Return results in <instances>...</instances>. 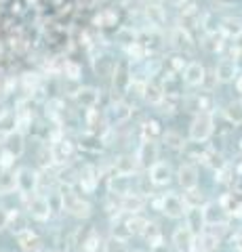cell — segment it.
<instances>
[{"label": "cell", "instance_id": "1", "mask_svg": "<svg viewBox=\"0 0 242 252\" xmlns=\"http://www.w3.org/2000/svg\"><path fill=\"white\" fill-rule=\"evenodd\" d=\"M61 200H64V210L69 212L72 217H76V219L91 217L93 206L87 200H82L78 193H74V189H64V191H61Z\"/></svg>", "mask_w": 242, "mask_h": 252}, {"label": "cell", "instance_id": "2", "mask_svg": "<svg viewBox=\"0 0 242 252\" xmlns=\"http://www.w3.org/2000/svg\"><path fill=\"white\" fill-rule=\"evenodd\" d=\"M215 126H213V116L210 114H196V118L190 124V139L194 143H205L208 137L213 135Z\"/></svg>", "mask_w": 242, "mask_h": 252}, {"label": "cell", "instance_id": "3", "mask_svg": "<svg viewBox=\"0 0 242 252\" xmlns=\"http://www.w3.org/2000/svg\"><path fill=\"white\" fill-rule=\"evenodd\" d=\"M15 181H17V191L23 195V198H30V195L36 193L38 175L32 168H28V166L17 168V172H15Z\"/></svg>", "mask_w": 242, "mask_h": 252}, {"label": "cell", "instance_id": "4", "mask_svg": "<svg viewBox=\"0 0 242 252\" xmlns=\"http://www.w3.org/2000/svg\"><path fill=\"white\" fill-rule=\"evenodd\" d=\"M158 210L165 212L169 219H181L187 212L181 195H177V193H165L162 195V198L158 200Z\"/></svg>", "mask_w": 242, "mask_h": 252}, {"label": "cell", "instance_id": "5", "mask_svg": "<svg viewBox=\"0 0 242 252\" xmlns=\"http://www.w3.org/2000/svg\"><path fill=\"white\" fill-rule=\"evenodd\" d=\"M26 202H28V215L34 220H46L53 215L49 200H46V195H42V193L30 195V198H26Z\"/></svg>", "mask_w": 242, "mask_h": 252}, {"label": "cell", "instance_id": "6", "mask_svg": "<svg viewBox=\"0 0 242 252\" xmlns=\"http://www.w3.org/2000/svg\"><path fill=\"white\" fill-rule=\"evenodd\" d=\"M135 160L139 164V168L150 170L158 162V145H156V141H141V145H139L135 154Z\"/></svg>", "mask_w": 242, "mask_h": 252}, {"label": "cell", "instance_id": "7", "mask_svg": "<svg viewBox=\"0 0 242 252\" xmlns=\"http://www.w3.org/2000/svg\"><path fill=\"white\" fill-rule=\"evenodd\" d=\"M202 217H205L207 227H219V225H225L228 212L223 210L219 202H207L205 206H202Z\"/></svg>", "mask_w": 242, "mask_h": 252}, {"label": "cell", "instance_id": "8", "mask_svg": "<svg viewBox=\"0 0 242 252\" xmlns=\"http://www.w3.org/2000/svg\"><path fill=\"white\" fill-rule=\"evenodd\" d=\"M181 74H183V82L187 86H202V82L207 78V69L200 61H192V63H187Z\"/></svg>", "mask_w": 242, "mask_h": 252}, {"label": "cell", "instance_id": "9", "mask_svg": "<svg viewBox=\"0 0 242 252\" xmlns=\"http://www.w3.org/2000/svg\"><path fill=\"white\" fill-rule=\"evenodd\" d=\"M131 114H133V107L127 103V101H122V99H116L114 103L107 107V120H110V124L127 122L131 118Z\"/></svg>", "mask_w": 242, "mask_h": 252}, {"label": "cell", "instance_id": "10", "mask_svg": "<svg viewBox=\"0 0 242 252\" xmlns=\"http://www.w3.org/2000/svg\"><path fill=\"white\" fill-rule=\"evenodd\" d=\"M49 154H51V158L55 162L64 164L74 156V143L72 141H68V139H55L51 143V152Z\"/></svg>", "mask_w": 242, "mask_h": 252}, {"label": "cell", "instance_id": "11", "mask_svg": "<svg viewBox=\"0 0 242 252\" xmlns=\"http://www.w3.org/2000/svg\"><path fill=\"white\" fill-rule=\"evenodd\" d=\"M145 206V198L139 191H129L120 195V210L127 215H139V210Z\"/></svg>", "mask_w": 242, "mask_h": 252}, {"label": "cell", "instance_id": "12", "mask_svg": "<svg viewBox=\"0 0 242 252\" xmlns=\"http://www.w3.org/2000/svg\"><path fill=\"white\" fill-rule=\"evenodd\" d=\"M173 179V170L167 162H156L154 166L150 168V183L156 185V187H165L171 183Z\"/></svg>", "mask_w": 242, "mask_h": 252}, {"label": "cell", "instance_id": "13", "mask_svg": "<svg viewBox=\"0 0 242 252\" xmlns=\"http://www.w3.org/2000/svg\"><path fill=\"white\" fill-rule=\"evenodd\" d=\"M236 74H238L236 61L230 59V57H223L215 65V78H217V82H234V80H236Z\"/></svg>", "mask_w": 242, "mask_h": 252}, {"label": "cell", "instance_id": "14", "mask_svg": "<svg viewBox=\"0 0 242 252\" xmlns=\"http://www.w3.org/2000/svg\"><path fill=\"white\" fill-rule=\"evenodd\" d=\"M15 240H17L19 248L23 252H38V250H40V238H38L36 231L28 229V227L15 233Z\"/></svg>", "mask_w": 242, "mask_h": 252}, {"label": "cell", "instance_id": "15", "mask_svg": "<svg viewBox=\"0 0 242 252\" xmlns=\"http://www.w3.org/2000/svg\"><path fill=\"white\" fill-rule=\"evenodd\" d=\"M177 181H179V185L183 187V191L185 189L198 187V168L194 166V164H181L177 170Z\"/></svg>", "mask_w": 242, "mask_h": 252}, {"label": "cell", "instance_id": "16", "mask_svg": "<svg viewBox=\"0 0 242 252\" xmlns=\"http://www.w3.org/2000/svg\"><path fill=\"white\" fill-rule=\"evenodd\" d=\"M185 227H187V231H190L194 238L196 235H200L202 231H205V217H202V208H187L185 212Z\"/></svg>", "mask_w": 242, "mask_h": 252}, {"label": "cell", "instance_id": "17", "mask_svg": "<svg viewBox=\"0 0 242 252\" xmlns=\"http://www.w3.org/2000/svg\"><path fill=\"white\" fill-rule=\"evenodd\" d=\"M2 145H4V152H9L15 158H19L23 154V149H26V139H23V132L15 130V132H11V135L2 137Z\"/></svg>", "mask_w": 242, "mask_h": 252}, {"label": "cell", "instance_id": "18", "mask_svg": "<svg viewBox=\"0 0 242 252\" xmlns=\"http://www.w3.org/2000/svg\"><path fill=\"white\" fill-rule=\"evenodd\" d=\"M137 170H139V164L135 160V156H120V158H116L114 172L118 177H131V175H135Z\"/></svg>", "mask_w": 242, "mask_h": 252}, {"label": "cell", "instance_id": "19", "mask_svg": "<svg viewBox=\"0 0 242 252\" xmlns=\"http://www.w3.org/2000/svg\"><path fill=\"white\" fill-rule=\"evenodd\" d=\"M76 101H78V103H80L82 107L93 109V107L99 103V91L93 89V86H82V89L78 91V94H76Z\"/></svg>", "mask_w": 242, "mask_h": 252}, {"label": "cell", "instance_id": "20", "mask_svg": "<svg viewBox=\"0 0 242 252\" xmlns=\"http://www.w3.org/2000/svg\"><path fill=\"white\" fill-rule=\"evenodd\" d=\"M183 204H185V208H202L207 204V198H205V191L198 187H194V189H185V193H183Z\"/></svg>", "mask_w": 242, "mask_h": 252}, {"label": "cell", "instance_id": "21", "mask_svg": "<svg viewBox=\"0 0 242 252\" xmlns=\"http://www.w3.org/2000/svg\"><path fill=\"white\" fill-rule=\"evenodd\" d=\"M219 32L228 38H238L242 34V19L238 17H225L219 26Z\"/></svg>", "mask_w": 242, "mask_h": 252}, {"label": "cell", "instance_id": "22", "mask_svg": "<svg viewBox=\"0 0 242 252\" xmlns=\"http://www.w3.org/2000/svg\"><path fill=\"white\" fill-rule=\"evenodd\" d=\"M143 99L147 101L150 105H160L165 101V89L154 82H147L145 84V91H143Z\"/></svg>", "mask_w": 242, "mask_h": 252}, {"label": "cell", "instance_id": "23", "mask_svg": "<svg viewBox=\"0 0 242 252\" xmlns=\"http://www.w3.org/2000/svg\"><path fill=\"white\" fill-rule=\"evenodd\" d=\"M194 242V235L187 231V227L183 225V227H177L175 229V233H173V244H175V248L177 250H187L190 248V244Z\"/></svg>", "mask_w": 242, "mask_h": 252}, {"label": "cell", "instance_id": "24", "mask_svg": "<svg viewBox=\"0 0 242 252\" xmlns=\"http://www.w3.org/2000/svg\"><path fill=\"white\" fill-rule=\"evenodd\" d=\"M145 17H147V21H150V26H156V28H160L162 23L167 21V15L158 4H147L145 6Z\"/></svg>", "mask_w": 242, "mask_h": 252}, {"label": "cell", "instance_id": "25", "mask_svg": "<svg viewBox=\"0 0 242 252\" xmlns=\"http://www.w3.org/2000/svg\"><path fill=\"white\" fill-rule=\"evenodd\" d=\"M93 23L99 28H112L118 23V13L112 11V9H105V11H101L99 15H95V19H93Z\"/></svg>", "mask_w": 242, "mask_h": 252}, {"label": "cell", "instance_id": "26", "mask_svg": "<svg viewBox=\"0 0 242 252\" xmlns=\"http://www.w3.org/2000/svg\"><path fill=\"white\" fill-rule=\"evenodd\" d=\"M228 122H232L234 126H240L242 124V101H232V103L223 109Z\"/></svg>", "mask_w": 242, "mask_h": 252}, {"label": "cell", "instance_id": "27", "mask_svg": "<svg viewBox=\"0 0 242 252\" xmlns=\"http://www.w3.org/2000/svg\"><path fill=\"white\" fill-rule=\"evenodd\" d=\"M32 112L30 109H17L15 112V126H17V130L19 132H26V130H30V126H32Z\"/></svg>", "mask_w": 242, "mask_h": 252}, {"label": "cell", "instance_id": "28", "mask_svg": "<svg viewBox=\"0 0 242 252\" xmlns=\"http://www.w3.org/2000/svg\"><path fill=\"white\" fill-rule=\"evenodd\" d=\"M15 189H17L15 172H11V170H2V175H0V193L6 195V193H13Z\"/></svg>", "mask_w": 242, "mask_h": 252}, {"label": "cell", "instance_id": "29", "mask_svg": "<svg viewBox=\"0 0 242 252\" xmlns=\"http://www.w3.org/2000/svg\"><path fill=\"white\" fill-rule=\"evenodd\" d=\"M127 227H129V231L135 235V233H143V229L147 227V223H150V220H147L145 217H139V215H127Z\"/></svg>", "mask_w": 242, "mask_h": 252}, {"label": "cell", "instance_id": "30", "mask_svg": "<svg viewBox=\"0 0 242 252\" xmlns=\"http://www.w3.org/2000/svg\"><path fill=\"white\" fill-rule=\"evenodd\" d=\"M162 143H165L169 149H183V147H185L183 137L179 135V132H175V130L162 132Z\"/></svg>", "mask_w": 242, "mask_h": 252}, {"label": "cell", "instance_id": "31", "mask_svg": "<svg viewBox=\"0 0 242 252\" xmlns=\"http://www.w3.org/2000/svg\"><path fill=\"white\" fill-rule=\"evenodd\" d=\"M143 238H145V242H150L152 246H158V244H162V231H160V227L156 225V223H147V227L143 229Z\"/></svg>", "mask_w": 242, "mask_h": 252}, {"label": "cell", "instance_id": "32", "mask_svg": "<svg viewBox=\"0 0 242 252\" xmlns=\"http://www.w3.org/2000/svg\"><path fill=\"white\" fill-rule=\"evenodd\" d=\"M131 235H133V233L129 231L127 220H124V219H116V223H114V227H112V238L127 242V240L131 238Z\"/></svg>", "mask_w": 242, "mask_h": 252}, {"label": "cell", "instance_id": "33", "mask_svg": "<svg viewBox=\"0 0 242 252\" xmlns=\"http://www.w3.org/2000/svg\"><path fill=\"white\" fill-rule=\"evenodd\" d=\"M17 130V126H15V114L6 112L4 116H0V135L6 137L11 135V132Z\"/></svg>", "mask_w": 242, "mask_h": 252}, {"label": "cell", "instance_id": "34", "mask_svg": "<svg viewBox=\"0 0 242 252\" xmlns=\"http://www.w3.org/2000/svg\"><path fill=\"white\" fill-rule=\"evenodd\" d=\"M141 135H143V141H154V137L162 135L160 124L156 122V120H147V122L141 126Z\"/></svg>", "mask_w": 242, "mask_h": 252}, {"label": "cell", "instance_id": "35", "mask_svg": "<svg viewBox=\"0 0 242 252\" xmlns=\"http://www.w3.org/2000/svg\"><path fill=\"white\" fill-rule=\"evenodd\" d=\"M64 76H66V80L78 82L80 80V76H82V67L78 65V63H74V61H66L64 63Z\"/></svg>", "mask_w": 242, "mask_h": 252}, {"label": "cell", "instance_id": "36", "mask_svg": "<svg viewBox=\"0 0 242 252\" xmlns=\"http://www.w3.org/2000/svg\"><path fill=\"white\" fill-rule=\"evenodd\" d=\"M129 179H131V177H118V175H114V179L110 181V189H112V191H116V193H120V195L129 193V191H131Z\"/></svg>", "mask_w": 242, "mask_h": 252}, {"label": "cell", "instance_id": "37", "mask_svg": "<svg viewBox=\"0 0 242 252\" xmlns=\"http://www.w3.org/2000/svg\"><path fill=\"white\" fill-rule=\"evenodd\" d=\"M175 44L179 46V49H194V40H192L190 32L183 30V28H179L175 32Z\"/></svg>", "mask_w": 242, "mask_h": 252}, {"label": "cell", "instance_id": "38", "mask_svg": "<svg viewBox=\"0 0 242 252\" xmlns=\"http://www.w3.org/2000/svg\"><path fill=\"white\" fill-rule=\"evenodd\" d=\"M145 49H143V44H139V42H133L127 46V55L133 59V61H143L145 59Z\"/></svg>", "mask_w": 242, "mask_h": 252}, {"label": "cell", "instance_id": "39", "mask_svg": "<svg viewBox=\"0 0 242 252\" xmlns=\"http://www.w3.org/2000/svg\"><path fill=\"white\" fill-rule=\"evenodd\" d=\"M99 244H101L99 235H97L95 231H91V233H89V238H84V240H82V250H84V252H95V250L99 248Z\"/></svg>", "mask_w": 242, "mask_h": 252}, {"label": "cell", "instance_id": "40", "mask_svg": "<svg viewBox=\"0 0 242 252\" xmlns=\"http://www.w3.org/2000/svg\"><path fill=\"white\" fill-rule=\"evenodd\" d=\"M105 252H129V248H127V242L116 240V238L107 240V242H105Z\"/></svg>", "mask_w": 242, "mask_h": 252}, {"label": "cell", "instance_id": "41", "mask_svg": "<svg viewBox=\"0 0 242 252\" xmlns=\"http://www.w3.org/2000/svg\"><path fill=\"white\" fill-rule=\"evenodd\" d=\"M46 200H49V206H51V212H59L64 210V200H61V193H49L46 195Z\"/></svg>", "mask_w": 242, "mask_h": 252}, {"label": "cell", "instance_id": "42", "mask_svg": "<svg viewBox=\"0 0 242 252\" xmlns=\"http://www.w3.org/2000/svg\"><path fill=\"white\" fill-rule=\"evenodd\" d=\"M169 63H171V72H173V74H177V72H183L185 65H187V61L181 57V55H173V57L169 59Z\"/></svg>", "mask_w": 242, "mask_h": 252}, {"label": "cell", "instance_id": "43", "mask_svg": "<svg viewBox=\"0 0 242 252\" xmlns=\"http://www.w3.org/2000/svg\"><path fill=\"white\" fill-rule=\"evenodd\" d=\"M118 38H120V42H124V44H133V42H137L135 40V38H137V32L135 30H127V28H124V30H120V34H118Z\"/></svg>", "mask_w": 242, "mask_h": 252}, {"label": "cell", "instance_id": "44", "mask_svg": "<svg viewBox=\"0 0 242 252\" xmlns=\"http://www.w3.org/2000/svg\"><path fill=\"white\" fill-rule=\"evenodd\" d=\"M208 40H210V44H205L208 51L217 53V51L223 49V40H221V38H217V34H208Z\"/></svg>", "mask_w": 242, "mask_h": 252}, {"label": "cell", "instance_id": "45", "mask_svg": "<svg viewBox=\"0 0 242 252\" xmlns=\"http://www.w3.org/2000/svg\"><path fill=\"white\" fill-rule=\"evenodd\" d=\"M13 162H15V156H11L9 152L0 154V168H2V170H9L13 166Z\"/></svg>", "mask_w": 242, "mask_h": 252}, {"label": "cell", "instance_id": "46", "mask_svg": "<svg viewBox=\"0 0 242 252\" xmlns=\"http://www.w3.org/2000/svg\"><path fill=\"white\" fill-rule=\"evenodd\" d=\"M4 227H9V219H6V208L0 206V229H4Z\"/></svg>", "mask_w": 242, "mask_h": 252}, {"label": "cell", "instance_id": "47", "mask_svg": "<svg viewBox=\"0 0 242 252\" xmlns=\"http://www.w3.org/2000/svg\"><path fill=\"white\" fill-rule=\"evenodd\" d=\"M150 252H171V248L167 246V244H158V246H152Z\"/></svg>", "mask_w": 242, "mask_h": 252}, {"label": "cell", "instance_id": "48", "mask_svg": "<svg viewBox=\"0 0 242 252\" xmlns=\"http://www.w3.org/2000/svg\"><path fill=\"white\" fill-rule=\"evenodd\" d=\"M236 89H238V93H242V78H240V80H236Z\"/></svg>", "mask_w": 242, "mask_h": 252}, {"label": "cell", "instance_id": "49", "mask_svg": "<svg viewBox=\"0 0 242 252\" xmlns=\"http://www.w3.org/2000/svg\"><path fill=\"white\" fill-rule=\"evenodd\" d=\"M0 145H2V135H0Z\"/></svg>", "mask_w": 242, "mask_h": 252}]
</instances>
